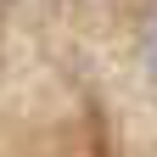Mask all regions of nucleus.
<instances>
[{"mask_svg": "<svg viewBox=\"0 0 157 157\" xmlns=\"http://www.w3.org/2000/svg\"><path fill=\"white\" fill-rule=\"evenodd\" d=\"M146 67H151V78H157V17H151V28H146Z\"/></svg>", "mask_w": 157, "mask_h": 157, "instance_id": "nucleus-1", "label": "nucleus"}]
</instances>
